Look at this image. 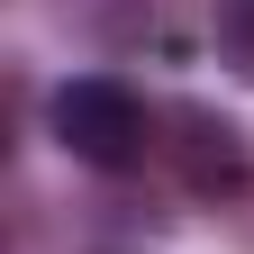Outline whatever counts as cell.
<instances>
[{
    "label": "cell",
    "instance_id": "obj_2",
    "mask_svg": "<svg viewBox=\"0 0 254 254\" xmlns=\"http://www.w3.org/2000/svg\"><path fill=\"white\" fill-rule=\"evenodd\" d=\"M173 164H182V190L190 200H236V190L254 182V154H245V127L236 118H218V109H173Z\"/></svg>",
    "mask_w": 254,
    "mask_h": 254
},
{
    "label": "cell",
    "instance_id": "obj_4",
    "mask_svg": "<svg viewBox=\"0 0 254 254\" xmlns=\"http://www.w3.org/2000/svg\"><path fill=\"white\" fill-rule=\"evenodd\" d=\"M109 254H118V245H109Z\"/></svg>",
    "mask_w": 254,
    "mask_h": 254
},
{
    "label": "cell",
    "instance_id": "obj_3",
    "mask_svg": "<svg viewBox=\"0 0 254 254\" xmlns=\"http://www.w3.org/2000/svg\"><path fill=\"white\" fill-rule=\"evenodd\" d=\"M209 37H218V64L254 82V0H209Z\"/></svg>",
    "mask_w": 254,
    "mask_h": 254
},
{
    "label": "cell",
    "instance_id": "obj_1",
    "mask_svg": "<svg viewBox=\"0 0 254 254\" xmlns=\"http://www.w3.org/2000/svg\"><path fill=\"white\" fill-rule=\"evenodd\" d=\"M46 127H55V145L73 154V164H91V173H136L154 145V109L127 91L118 73H73L46 100Z\"/></svg>",
    "mask_w": 254,
    "mask_h": 254
}]
</instances>
